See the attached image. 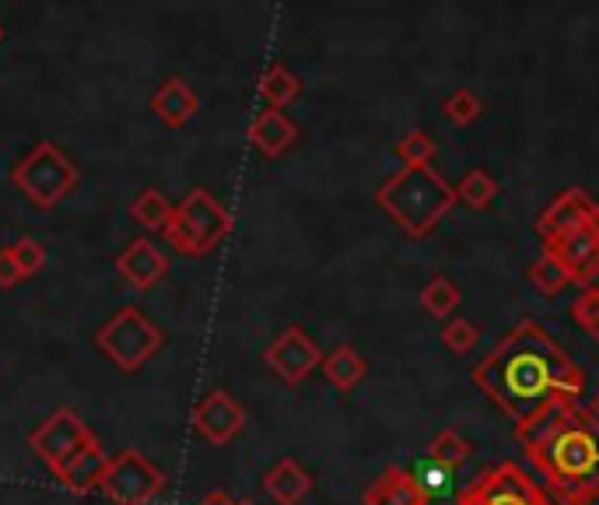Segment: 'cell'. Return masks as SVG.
<instances>
[{"instance_id": "6da1fadb", "label": "cell", "mask_w": 599, "mask_h": 505, "mask_svg": "<svg viewBox=\"0 0 599 505\" xmlns=\"http://www.w3.org/2000/svg\"><path fill=\"white\" fill-rule=\"evenodd\" d=\"M470 376L515 432L540 425L554 411L578 408L586 393V372L536 319L515 323Z\"/></svg>"}, {"instance_id": "7a4b0ae2", "label": "cell", "mask_w": 599, "mask_h": 505, "mask_svg": "<svg viewBox=\"0 0 599 505\" xmlns=\"http://www.w3.org/2000/svg\"><path fill=\"white\" fill-rule=\"evenodd\" d=\"M533 471L561 505H571L599 488V421L586 408L547 414L540 425L515 432Z\"/></svg>"}, {"instance_id": "3957f363", "label": "cell", "mask_w": 599, "mask_h": 505, "mask_svg": "<svg viewBox=\"0 0 599 505\" xmlns=\"http://www.w3.org/2000/svg\"><path fill=\"white\" fill-rule=\"evenodd\" d=\"M456 187L439 169H400L376 190V204L410 239H428L456 208Z\"/></svg>"}, {"instance_id": "277c9868", "label": "cell", "mask_w": 599, "mask_h": 505, "mask_svg": "<svg viewBox=\"0 0 599 505\" xmlns=\"http://www.w3.org/2000/svg\"><path fill=\"white\" fill-rule=\"evenodd\" d=\"M229 232H232L229 208L211 190L197 187L176 204L172 221L165 225V242L182 256H208L214 246H221V239Z\"/></svg>"}, {"instance_id": "5b68a950", "label": "cell", "mask_w": 599, "mask_h": 505, "mask_svg": "<svg viewBox=\"0 0 599 505\" xmlns=\"http://www.w3.org/2000/svg\"><path fill=\"white\" fill-rule=\"evenodd\" d=\"M95 345L116 369L137 372L140 366H148V361L161 351L165 334H161L158 323L144 316L137 306H123L116 316H109L95 330Z\"/></svg>"}, {"instance_id": "8992f818", "label": "cell", "mask_w": 599, "mask_h": 505, "mask_svg": "<svg viewBox=\"0 0 599 505\" xmlns=\"http://www.w3.org/2000/svg\"><path fill=\"white\" fill-rule=\"evenodd\" d=\"M77 176H81L77 166L53 140H39L11 169V183L22 190L35 208H53L77 187Z\"/></svg>"}, {"instance_id": "52a82bcc", "label": "cell", "mask_w": 599, "mask_h": 505, "mask_svg": "<svg viewBox=\"0 0 599 505\" xmlns=\"http://www.w3.org/2000/svg\"><path fill=\"white\" fill-rule=\"evenodd\" d=\"M456 505H554V498L515 460H502L481 471V477L456 498Z\"/></svg>"}, {"instance_id": "ba28073f", "label": "cell", "mask_w": 599, "mask_h": 505, "mask_svg": "<svg viewBox=\"0 0 599 505\" xmlns=\"http://www.w3.org/2000/svg\"><path fill=\"white\" fill-rule=\"evenodd\" d=\"M165 484V474L155 467V463L137 453V450H119L106 474H102L98 492L106 495L113 505H148Z\"/></svg>"}, {"instance_id": "9c48e42d", "label": "cell", "mask_w": 599, "mask_h": 505, "mask_svg": "<svg viewBox=\"0 0 599 505\" xmlns=\"http://www.w3.org/2000/svg\"><path fill=\"white\" fill-rule=\"evenodd\" d=\"M88 439H92V429L85 421H81L71 408H60L43 421V425L29 432V446L56 474Z\"/></svg>"}, {"instance_id": "30bf717a", "label": "cell", "mask_w": 599, "mask_h": 505, "mask_svg": "<svg viewBox=\"0 0 599 505\" xmlns=\"http://www.w3.org/2000/svg\"><path fill=\"white\" fill-rule=\"evenodd\" d=\"M263 361L271 366L274 376H281L287 382V387H298V382H305L323 366V355H319L316 340L302 327H287L271 340V348L263 351Z\"/></svg>"}, {"instance_id": "8fae6325", "label": "cell", "mask_w": 599, "mask_h": 505, "mask_svg": "<svg viewBox=\"0 0 599 505\" xmlns=\"http://www.w3.org/2000/svg\"><path fill=\"white\" fill-rule=\"evenodd\" d=\"M592 211H596V200L582 187H568V190L557 193L540 214H536L533 229L540 232L544 242H554V239H565L578 229H586Z\"/></svg>"}, {"instance_id": "7c38bea8", "label": "cell", "mask_w": 599, "mask_h": 505, "mask_svg": "<svg viewBox=\"0 0 599 505\" xmlns=\"http://www.w3.org/2000/svg\"><path fill=\"white\" fill-rule=\"evenodd\" d=\"M242 425H245V411L229 390H211L193 408V429L208 439L211 446H229L242 432Z\"/></svg>"}, {"instance_id": "4fadbf2b", "label": "cell", "mask_w": 599, "mask_h": 505, "mask_svg": "<svg viewBox=\"0 0 599 505\" xmlns=\"http://www.w3.org/2000/svg\"><path fill=\"white\" fill-rule=\"evenodd\" d=\"M544 250H550L557 256V264L568 271L571 285H578V288L596 285V277H599V232H592V225L578 229L565 239L544 242Z\"/></svg>"}, {"instance_id": "5bb4252c", "label": "cell", "mask_w": 599, "mask_h": 505, "mask_svg": "<svg viewBox=\"0 0 599 505\" xmlns=\"http://www.w3.org/2000/svg\"><path fill=\"white\" fill-rule=\"evenodd\" d=\"M116 271L130 288L148 292L169 274V256H165L151 239H134L130 246L116 256Z\"/></svg>"}, {"instance_id": "9a60e30c", "label": "cell", "mask_w": 599, "mask_h": 505, "mask_svg": "<svg viewBox=\"0 0 599 505\" xmlns=\"http://www.w3.org/2000/svg\"><path fill=\"white\" fill-rule=\"evenodd\" d=\"M361 505H431L424 484L400 463H389L382 474L365 488Z\"/></svg>"}, {"instance_id": "2e32d148", "label": "cell", "mask_w": 599, "mask_h": 505, "mask_svg": "<svg viewBox=\"0 0 599 505\" xmlns=\"http://www.w3.org/2000/svg\"><path fill=\"white\" fill-rule=\"evenodd\" d=\"M250 140L263 158H281L298 140V124L284 109H263L253 116Z\"/></svg>"}, {"instance_id": "e0dca14e", "label": "cell", "mask_w": 599, "mask_h": 505, "mask_svg": "<svg viewBox=\"0 0 599 505\" xmlns=\"http://www.w3.org/2000/svg\"><path fill=\"white\" fill-rule=\"evenodd\" d=\"M106 467H109V456H106V450L98 446V439L92 435L85 446H81V450L64 463V467L56 471V481L64 484V488H71V492L85 495V492L98 488Z\"/></svg>"}, {"instance_id": "ac0fdd59", "label": "cell", "mask_w": 599, "mask_h": 505, "mask_svg": "<svg viewBox=\"0 0 599 505\" xmlns=\"http://www.w3.org/2000/svg\"><path fill=\"white\" fill-rule=\"evenodd\" d=\"M263 492L277 505H298L313 492V474H308L295 456H281L274 467L263 474Z\"/></svg>"}, {"instance_id": "d6986e66", "label": "cell", "mask_w": 599, "mask_h": 505, "mask_svg": "<svg viewBox=\"0 0 599 505\" xmlns=\"http://www.w3.org/2000/svg\"><path fill=\"white\" fill-rule=\"evenodd\" d=\"M197 106H200V98H197V92L186 85L182 77H165V85H158V92L151 95L155 116L161 119L165 127H172V130L190 124Z\"/></svg>"}, {"instance_id": "ffe728a7", "label": "cell", "mask_w": 599, "mask_h": 505, "mask_svg": "<svg viewBox=\"0 0 599 505\" xmlns=\"http://www.w3.org/2000/svg\"><path fill=\"white\" fill-rule=\"evenodd\" d=\"M323 376L329 379V387H337L340 393H350L358 387V382L368 376V361L350 348V345H337L323 358Z\"/></svg>"}, {"instance_id": "44dd1931", "label": "cell", "mask_w": 599, "mask_h": 505, "mask_svg": "<svg viewBox=\"0 0 599 505\" xmlns=\"http://www.w3.org/2000/svg\"><path fill=\"white\" fill-rule=\"evenodd\" d=\"M260 95L266 109H284L302 95V77L295 71H287L284 64H271L260 74Z\"/></svg>"}, {"instance_id": "7402d4cb", "label": "cell", "mask_w": 599, "mask_h": 505, "mask_svg": "<svg viewBox=\"0 0 599 505\" xmlns=\"http://www.w3.org/2000/svg\"><path fill=\"white\" fill-rule=\"evenodd\" d=\"M463 306V292H460V285L452 277H445V274H435L428 281V285L421 288V309L428 313V316H435V319H452V313H456Z\"/></svg>"}, {"instance_id": "603a6c76", "label": "cell", "mask_w": 599, "mask_h": 505, "mask_svg": "<svg viewBox=\"0 0 599 505\" xmlns=\"http://www.w3.org/2000/svg\"><path fill=\"white\" fill-rule=\"evenodd\" d=\"M526 281H529V285L540 292L544 298H554V295H561L565 288H571L568 271L557 264V256H554L550 250H540V256H536L533 264L526 267Z\"/></svg>"}, {"instance_id": "cb8c5ba5", "label": "cell", "mask_w": 599, "mask_h": 505, "mask_svg": "<svg viewBox=\"0 0 599 505\" xmlns=\"http://www.w3.org/2000/svg\"><path fill=\"white\" fill-rule=\"evenodd\" d=\"M172 211H176V204H169V197H165L158 187L140 190L137 200L130 204L134 221H137V225L148 229V232H165V225L172 221Z\"/></svg>"}, {"instance_id": "d4e9b609", "label": "cell", "mask_w": 599, "mask_h": 505, "mask_svg": "<svg viewBox=\"0 0 599 505\" xmlns=\"http://www.w3.org/2000/svg\"><path fill=\"white\" fill-rule=\"evenodd\" d=\"M428 456L435 463H442L445 471H456L473 456V442L460 429H442L435 439L428 442Z\"/></svg>"}, {"instance_id": "484cf974", "label": "cell", "mask_w": 599, "mask_h": 505, "mask_svg": "<svg viewBox=\"0 0 599 505\" xmlns=\"http://www.w3.org/2000/svg\"><path fill=\"white\" fill-rule=\"evenodd\" d=\"M456 197L463 200L466 208L473 211H487L494 204V197H498V179H494L487 169H470L463 179H460V187H456Z\"/></svg>"}, {"instance_id": "4316f807", "label": "cell", "mask_w": 599, "mask_h": 505, "mask_svg": "<svg viewBox=\"0 0 599 505\" xmlns=\"http://www.w3.org/2000/svg\"><path fill=\"white\" fill-rule=\"evenodd\" d=\"M435 151H439V145L421 127L403 130V137L397 140V155H400V161L407 169H428L431 161H435Z\"/></svg>"}, {"instance_id": "83f0119b", "label": "cell", "mask_w": 599, "mask_h": 505, "mask_svg": "<svg viewBox=\"0 0 599 505\" xmlns=\"http://www.w3.org/2000/svg\"><path fill=\"white\" fill-rule=\"evenodd\" d=\"M442 113H445V119H449L452 127H473L481 119V113H484V103H481V95L473 92V88H456L442 103Z\"/></svg>"}, {"instance_id": "f1b7e54d", "label": "cell", "mask_w": 599, "mask_h": 505, "mask_svg": "<svg viewBox=\"0 0 599 505\" xmlns=\"http://www.w3.org/2000/svg\"><path fill=\"white\" fill-rule=\"evenodd\" d=\"M442 345L449 348V351H456V355H470L473 348L481 345V327L473 319H463V316H456V319H449L445 327H442Z\"/></svg>"}, {"instance_id": "f546056e", "label": "cell", "mask_w": 599, "mask_h": 505, "mask_svg": "<svg viewBox=\"0 0 599 505\" xmlns=\"http://www.w3.org/2000/svg\"><path fill=\"white\" fill-rule=\"evenodd\" d=\"M571 319L599 345V285L578 292V298L571 302Z\"/></svg>"}, {"instance_id": "4dcf8cb0", "label": "cell", "mask_w": 599, "mask_h": 505, "mask_svg": "<svg viewBox=\"0 0 599 505\" xmlns=\"http://www.w3.org/2000/svg\"><path fill=\"white\" fill-rule=\"evenodd\" d=\"M11 253H14V260H18V267H22V274L25 277H32V274H39L43 271V264H46V250L39 246V242L32 239V235H25V239H18L14 246H11Z\"/></svg>"}, {"instance_id": "1f68e13d", "label": "cell", "mask_w": 599, "mask_h": 505, "mask_svg": "<svg viewBox=\"0 0 599 505\" xmlns=\"http://www.w3.org/2000/svg\"><path fill=\"white\" fill-rule=\"evenodd\" d=\"M22 277H25V274H22V267H18L11 246H4V250H0V288H14Z\"/></svg>"}, {"instance_id": "d6a6232c", "label": "cell", "mask_w": 599, "mask_h": 505, "mask_svg": "<svg viewBox=\"0 0 599 505\" xmlns=\"http://www.w3.org/2000/svg\"><path fill=\"white\" fill-rule=\"evenodd\" d=\"M197 505H239L229 492H208V495H203Z\"/></svg>"}, {"instance_id": "836d02e7", "label": "cell", "mask_w": 599, "mask_h": 505, "mask_svg": "<svg viewBox=\"0 0 599 505\" xmlns=\"http://www.w3.org/2000/svg\"><path fill=\"white\" fill-rule=\"evenodd\" d=\"M586 411H589L592 421H599V390L592 393V400H589V408H586Z\"/></svg>"}, {"instance_id": "e575fe53", "label": "cell", "mask_w": 599, "mask_h": 505, "mask_svg": "<svg viewBox=\"0 0 599 505\" xmlns=\"http://www.w3.org/2000/svg\"><path fill=\"white\" fill-rule=\"evenodd\" d=\"M571 505H599V488H596V492H589L586 498H578V502H571Z\"/></svg>"}, {"instance_id": "d590c367", "label": "cell", "mask_w": 599, "mask_h": 505, "mask_svg": "<svg viewBox=\"0 0 599 505\" xmlns=\"http://www.w3.org/2000/svg\"><path fill=\"white\" fill-rule=\"evenodd\" d=\"M0 43H4V25H0Z\"/></svg>"}, {"instance_id": "8d00e7d4", "label": "cell", "mask_w": 599, "mask_h": 505, "mask_svg": "<svg viewBox=\"0 0 599 505\" xmlns=\"http://www.w3.org/2000/svg\"><path fill=\"white\" fill-rule=\"evenodd\" d=\"M239 505H256V502H239Z\"/></svg>"}]
</instances>
